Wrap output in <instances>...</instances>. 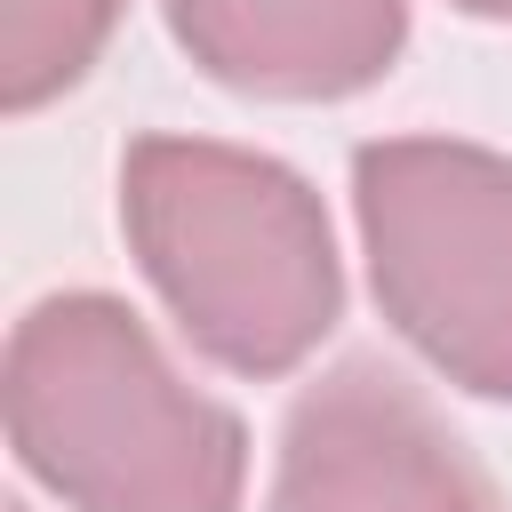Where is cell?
<instances>
[{"label": "cell", "mask_w": 512, "mask_h": 512, "mask_svg": "<svg viewBox=\"0 0 512 512\" xmlns=\"http://www.w3.org/2000/svg\"><path fill=\"white\" fill-rule=\"evenodd\" d=\"M120 232L184 344L232 376H288L344 320V264L320 192L224 136H136L120 152Z\"/></svg>", "instance_id": "obj_1"}, {"label": "cell", "mask_w": 512, "mask_h": 512, "mask_svg": "<svg viewBox=\"0 0 512 512\" xmlns=\"http://www.w3.org/2000/svg\"><path fill=\"white\" fill-rule=\"evenodd\" d=\"M0 408L16 464L72 512H240L248 424L104 288L40 296L8 328Z\"/></svg>", "instance_id": "obj_2"}, {"label": "cell", "mask_w": 512, "mask_h": 512, "mask_svg": "<svg viewBox=\"0 0 512 512\" xmlns=\"http://www.w3.org/2000/svg\"><path fill=\"white\" fill-rule=\"evenodd\" d=\"M376 312L472 400H512V160L464 136L352 152Z\"/></svg>", "instance_id": "obj_3"}, {"label": "cell", "mask_w": 512, "mask_h": 512, "mask_svg": "<svg viewBox=\"0 0 512 512\" xmlns=\"http://www.w3.org/2000/svg\"><path fill=\"white\" fill-rule=\"evenodd\" d=\"M264 512H512L464 432L376 352L296 392Z\"/></svg>", "instance_id": "obj_4"}, {"label": "cell", "mask_w": 512, "mask_h": 512, "mask_svg": "<svg viewBox=\"0 0 512 512\" xmlns=\"http://www.w3.org/2000/svg\"><path fill=\"white\" fill-rule=\"evenodd\" d=\"M176 48L240 96L336 104L408 48V0H160Z\"/></svg>", "instance_id": "obj_5"}, {"label": "cell", "mask_w": 512, "mask_h": 512, "mask_svg": "<svg viewBox=\"0 0 512 512\" xmlns=\"http://www.w3.org/2000/svg\"><path fill=\"white\" fill-rule=\"evenodd\" d=\"M128 0H0V112H40L80 88Z\"/></svg>", "instance_id": "obj_6"}, {"label": "cell", "mask_w": 512, "mask_h": 512, "mask_svg": "<svg viewBox=\"0 0 512 512\" xmlns=\"http://www.w3.org/2000/svg\"><path fill=\"white\" fill-rule=\"evenodd\" d=\"M448 8H464V16H480V24H512V0H448Z\"/></svg>", "instance_id": "obj_7"}, {"label": "cell", "mask_w": 512, "mask_h": 512, "mask_svg": "<svg viewBox=\"0 0 512 512\" xmlns=\"http://www.w3.org/2000/svg\"><path fill=\"white\" fill-rule=\"evenodd\" d=\"M8 512H32V504H8Z\"/></svg>", "instance_id": "obj_8"}]
</instances>
